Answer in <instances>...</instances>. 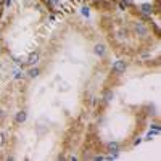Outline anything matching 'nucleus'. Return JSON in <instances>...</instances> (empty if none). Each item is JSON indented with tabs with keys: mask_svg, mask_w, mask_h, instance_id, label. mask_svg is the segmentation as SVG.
<instances>
[{
	"mask_svg": "<svg viewBox=\"0 0 161 161\" xmlns=\"http://www.w3.org/2000/svg\"><path fill=\"white\" fill-rule=\"evenodd\" d=\"M82 13H84V15H87V16H89V8H82Z\"/></svg>",
	"mask_w": 161,
	"mask_h": 161,
	"instance_id": "11",
	"label": "nucleus"
},
{
	"mask_svg": "<svg viewBox=\"0 0 161 161\" xmlns=\"http://www.w3.org/2000/svg\"><path fill=\"white\" fill-rule=\"evenodd\" d=\"M47 5H49L52 10H57L61 3H60V0H49V2H47Z\"/></svg>",
	"mask_w": 161,
	"mask_h": 161,
	"instance_id": "8",
	"label": "nucleus"
},
{
	"mask_svg": "<svg viewBox=\"0 0 161 161\" xmlns=\"http://www.w3.org/2000/svg\"><path fill=\"white\" fill-rule=\"evenodd\" d=\"M39 58H40V57H39V53H37V52H32L29 57H27V61H26V63H27L29 66H32V65H36V63L39 61Z\"/></svg>",
	"mask_w": 161,
	"mask_h": 161,
	"instance_id": "5",
	"label": "nucleus"
},
{
	"mask_svg": "<svg viewBox=\"0 0 161 161\" xmlns=\"http://www.w3.org/2000/svg\"><path fill=\"white\" fill-rule=\"evenodd\" d=\"M26 119H27V113H26V111H18V113H16V118H15V121H16L18 124H23Z\"/></svg>",
	"mask_w": 161,
	"mask_h": 161,
	"instance_id": "6",
	"label": "nucleus"
},
{
	"mask_svg": "<svg viewBox=\"0 0 161 161\" xmlns=\"http://www.w3.org/2000/svg\"><path fill=\"white\" fill-rule=\"evenodd\" d=\"M113 97H115V95H113L111 90H107V92H105V101H111Z\"/></svg>",
	"mask_w": 161,
	"mask_h": 161,
	"instance_id": "10",
	"label": "nucleus"
},
{
	"mask_svg": "<svg viewBox=\"0 0 161 161\" xmlns=\"http://www.w3.org/2000/svg\"><path fill=\"white\" fill-rule=\"evenodd\" d=\"M139 8H140V11H142L143 15H153V10H155L151 3H142Z\"/></svg>",
	"mask_w": 161,
	"mask_h": 161,
	"instance_id": "4",
	"label": "nucleus"
},
{
	"mask_svg": "<svg viewBox=\"0 0 161 161\" xmlns=\"http://www.w3.org/2000/svg\"><path fill=\"white\" fill-rule=\"evenodd\" d=\"M39 73H40V71H39V68H32V69H29V73H27V74H29V77H37Z\"/></svg>",
	"mask_w": 161,
	"mask_h": 161,
	"instance_id": "9",
	"label": "nucleus"
},
{
	"mask_svg": "<svg viewBox=\"0 0 161 161\" xmlns=\"http://www.w3.org/2000/svg\"><path fill=\"white\" fill-rule=\"evenodd\" d=\"M2 116H3V113H2V111H0V118H2Z\"/></svg>",
	"mask_w": 161,
	"mask_h": 161,
	"instance_id": "14",
	"label": "nucleus"
},
{
	"mask_svg": "<svg viewBox=\"0 0 161 161\" xmlns=\"http://www.w3.org/2000/svg\"><path fill=\"white\" fill-rule=\"evenodd\" d=\"M107 150L110 151V156L108 158H116L118 153H119V143L118 142H110L107 145Z\"/></svg>",
	"mask_w": 161,
	"mask_h": 161,
	"instance_id": "1",
	"label": "nucleus"
},
{
	"mask_svg": "<svg viewBox=\"0 0 161 161\" xmlns=\"http://www.w3.org/2000/svg\"><path fill=\"white\" fill-rule=\"evenodd\" d=\"M134 29H135V32L139 34V36H142V37L147 36V27L143 26V23H140V21L135 23V24H134Z\"/></svg>",
	"mask_w": 161,
	"mask_h": 161,
	"instance_id": "3",
	"label": "nucleus"
},
{
	"mask_svg": "<svg viewBox=\"0 0 161 161\" xmlns=\"http://www.w3.org/2000/svg\"><path fill=\"white\" fill-rule=\"evenodd\" d=\"M3 5V0H0V7H2Z\"/></svg>",
	"mask_w": 161,
	"mask_h": 161,
	"instance_id": "13",
	"label": "nucleus"
},
{
	"mask_svg": "<svg viewBox=\"0 0 161 161\" xmlns=\"http://www.w3.org/2000/svg\"><path fill=\"white\" fill-rule=\"evenodd\" d=\"M93 52H95V55H99V57H103L107 50H105V45L103 44H97L95 49H93Z\"/></svg>",
	"mask_w": 161,
	"mask_h": 161,
	"instance_id": "7",
	"label": "nucleus"
},
{
	"mask_svg": "<svg viewBox=\"0 0 161 161\" xmlns=\"http://www.w3.org/2000/svg\"><path fill=\"white\" fill-rule=\"evenodd\" d=\"M126 68H127V63H126L124 60H118L115 65H113V71H115L116 74H123L126 71Z\"/></svg>",
	"mask_w": 161,
	"mask_h": 161,
	"instance_id": "2",
	"label": "nucleus"
},
{
	"mask_svg": "<svg viewBox=\"0 0 161 161\" xmlns=\"http://www.w3.org/2000/svg\"><path fill=\"white\" fill-rule=\"evenodd\" d=\"M123 2L126 3V5H132V0H123Z\"/></svg>",
	"mask_w": 161,
	"mask_h": 161,
	"instance_id": "12",
	"label": "nucleus"
}]
</instances>
